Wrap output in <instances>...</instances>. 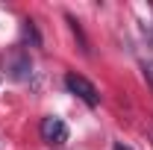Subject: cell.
<instances>
[{
    "instance_id": "5",
    "label": "cell",
    "mask_w": 153,
    "mask_h": 150,
    "mask_svg": "<svg viewBox=\"0 0 153 150\" xmlns=\"http://www.w3.org/2000/svg\"><path fill=\"white\" fill-rule=\"evenodd\" d=\"M24 36H27V41H30L33 47H41V36H38V30H36L33 21H24Z\"/></svg>"
},
{
    "instance_id": "6",
    "label": "cell",
    "mask_w": 153,
    "mask_h": 150,
    "mask_svg": "<svg viewBox=\"0 0 153 150\" xmlns=\"http://www.w3.org/2000/svg\"><path fill=\"white\" fill-rule=\"evenodd\" d=\"M141 71H144V79H147V85L153 88V59H144V62H141Z\"/></svg>"
},
{
    "instance_id": "4",
    "label": "cell",
    "mask_w": 153,
    "mask_h": 150,
    "mask_svg": "<svg viewBox=\"0 0 153 150\" xmlns=\"http://www.w3.org/2000/svg\"><path fill=\"white\" fill-rule=\"evenodd\" d=\"M68 24H71V33L79 38V47H82V53H88V38L82 36V27H79V21H76L74 15H68Z\"/></svg>"
},
{
    "instance_id": "7",
    "label": "cell",
    "mask_w": 153,
    "mask_h": 150,
    "mask_svg": "<svg viewBox=\"0 0 153 150\" xmlns=\"http://www.w3.org/2000/svg\"><path fill=\"white\" fill-rule=\"evenodd\" d=\"M115 150H133V147H127V144H121V141H115Z\"/></svg>"
},
{
    "instance_id": "2",
    "label": "cell",
    "mask_w": 153,
    "mask_h": 150,
    "mask_svg": "<svg viewBox=\"0 0 153 150\" xmlns=\"http://www.w3.org/2000/svg\"><path fill=\"white\" fill-rule=\"evenodd\" d=\"M6 71L9 76L15 79V82H24V79H30L33 76V62H30V53L24 50V47H15L9 59H6Z\"/></svg>"
},
{
    "instance_id": "3",
    "label": "cell",
    "mask_w": 153,
    "mask_h": 150,
    "mask_svg": "<svg viewBox=\"0 0 153 150\" xmlns=\"http://www.w3.org/2000/svg\"><path fill=\"white\" fill-rule=\"evenodd\" d=\"M41 138L47 141V144H65L68 141V124L62 121V118H53V115H47V118H41Z\"/></svg>"
},
{
    "instance_id": "1",
    "label": "cell",
    "mask_w": 153,
    "mask_h": 150,
    "mask_svg": "<svg viewBox=\"0 0 153 150\" xmlns=\"http://www.w3.org/2000/svg\"><path fill=\"white\" fill-rule=\"evenodd\" d=\"M65 88H68L71 94H76V97H79L85 106H91V109L100 103L97 88H94V85H91V82H88L82 74H74V71H71V74H65Z\"/></svg>"
},
{
    "instance_id": "8",
    "label": "cell",
    "mask_w": 153,
    "mask_h": 150,
    "mask_svg": "<svg viewBox=\"0 0 153 150\" xmlns=\"http://www.w3.org/2000/svg\"><path fill=\"white\" fill-rule=\"evenodd\" d=\"M150 144H153V132H150Z\"/></svg>"
}]
</instances>
